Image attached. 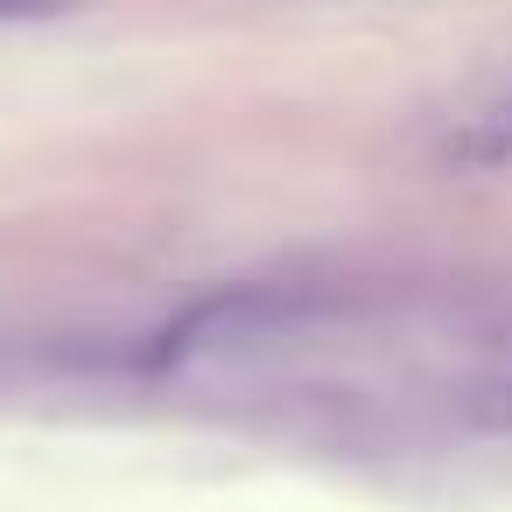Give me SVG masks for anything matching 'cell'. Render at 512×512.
<instances>
[{
    "label": "cell",
    "mask_w": 512,
    "mask_h": 512,
    "mask_svg": "<svg viewBox=\"0 0 512 512\" xmlns=\"http://www.w3.org/2000/svg\"><path fill=\"white\" fill-rule=\"evenodd\" d=\"M442 169L456 176H491V169H512V85H498L491 99H477L435 148Z\"/></svg>",
    "instance_id": "1"
}]
</instances>
